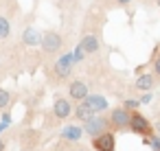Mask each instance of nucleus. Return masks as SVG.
<instances>
[{"instance_id":"26","label":"nucleus","mask_w":160,"mask_h":151,"mask_svg":"<svg viewBox=\"0 0 160 151\" xmlns=\"http://www.w3.org/2000/svg\"><path fill=\"white\" fill-rule=\"evenodd\" d=\"M156 7H158V9H160V0H156Z\"/></svg>"},{"instance_id":"3","label":"nucleus","mask_w":160,"mask_h":151,"mask_svg":"<svg viewBox=\"0 0 160 151\" xmlns=\"http://www.w3.org/2000/svg\"><path fill=\"white\" fill-rule=\"evenodd\" d=\"M127 131L138 134L142 138H149V136H153V125L140 112H129V127H127Z\"/></svg>"},{"instance_id":"10","label":"nucleus","mask_w":160,"mask_h":151,"mask_svg":"<svg viewBox=\"0 0 160 151\" xmlns=\"http://www.w3.org/2000/svg\"><path fill=\"white\" fill-rule=\"evenodd\" d=\"M92 147H94V151H116V136H114V131H105V134L92 138Z\"/></svg>"},{"instance_id":"19","label":"nucleus","mask_w":160,"mask_h":151,"mask_svg":"<svg viewBox=\"0 0 160 151\" xmlns=\"http://www.w3.org/2000/svg\"><path fill=\"white\" fill-rule=\"evenodd\" d=\"M121 107L127 110V112H136V110L140 107V103H138V99H125V101L121 103Z\"/></svg>"},{"instance_id":"25","label":"nucleus","mask_w":160,"mask_h":151,"mask_svg":"<svg viewBox=\"0 0 160 151\" xmlns=\"http://www.w3.org/2000/svg\"><path fill=\"white\" fill-rule=\"evenodd\" d=\"M62 5H75L72 0H62Z\"/></svg>"},{"instance_id":"11","label":"nucleus","mask_w":160,"mask_h":151,"mask_svg":"<svg viewBox=\"0 0 160 151\" xmlns=\"http://www.w3.org/2000/svg\"><path fill=\"white\" fill-rule=\"evenodd\" d=\"M156 83H158V77L153 72H140L136 77V81H134V90H138V92H151L156 88Z\"/></svg>"},{"instance_id":"18","label":"nucleus","mask_w":160,"mask_h":151,"mask_svg":"<svg viewBox=\"0 0 160 151\" xmlns=\"http://www.w3.org/2000/svg\"><path fill=\"white\" fill-rule=\"evenodd\" d=\"M151 68H153V75L160 79V51H158V46H156L153 57H151Z\"/></svg>"},{"instance_id":"16","label":"nucleus","mask_w":160,"mask_h":151,"mask_svg":"<svg viewBox=\"0 0 160 151\" xmlns=\"http://www.w3.org/2000/svg\"><path fill=\"white\" fill-rule=\"evenodd\" d=\"M134 2V0H103V5L108 7V9H125V7H129Z\"/></svg>"},{"instance_id":"12","label":"nucleus","mask_w":160,"mask_h":151,"mask_svg":"<svg viewBox=\"0 0 160 151\" xmlns=\"http://www.w3.org/2000/svg\"><path fill=\"white\" fill-rule=\"evenodd\" d=\"M40 40H42V31H38L35 27H27L22 31V44L24 46H40Z\"/></svg>"},{"instance_id":"14","label":"nucleus","mask_w":160,"mask_h":151,"mask_svg":"<svg viewBox=\"0 0 160 151\" xmlns=\"http://www.w3.org/2000/svg\"><path fill=\"white\" fill-rule=\"evenodd\" d=\"M70 116L75 118V123H86V120H90L94 114H92V112H90L83 103H77V107L72 110V114H70Z\"/></svg>"},{"instance_id":"5","label":"nucleus","mask_w":160,"mask_h":151,"mask_svg":"<svg viewBox=\"0 0 160 151\" xmlns=\"http://www.w3.org/2000/svg\"><path fill=\"white\" fill-rule=\"evenodd\" d=\"M51 114H53V120L55 123H62V120H66V118H70V114H72V103L66 99V96H55L53 99V110H51Z\"/></svg>"},{"instance_id":"8","label":"nucleus","mask_w":160,"mask_h":151,"mask_svg":"<svg viewBox=\"0 0 160 151\" xmlns=\"http://www.w3.org/2000/svg\"><path fill=\"white\" fill-rule=\"evenodd\" d=\"M90 94V88L83 79H72L68 83V101H75V103H81L86 101V96Z\"/></svg>"},{"instance_id":"24","label":"nucleus","mask_w":160,"mask_h":151,"mask_svg":"<svg viewBox=\"0 0 160 151\" xmlns=\"http://www.w3.org/2000/svg\"><path fill=\"white\" fill-rule=\"evenodd\" d=\"M0 151H5V140L0 138Z\"/></svg>"},{"instance_id":"2","label":"nucleus","mask_w":160,"mask_h":151,"mask_svg":"<svg viewBox=\"0 0 160 151\" xmlns=\"http://www.w3.org/2000/svg\"><path fill=\"white\" fill-rule=\"evenodd\" d=\"M40 48L44 57H55L59 55V51L64 48V35L55 29L42 31V40H40Z\"/></svg>"},{"instance_id":"15","label":"nucleus","mask_w":160,"mask_h":151,"mask_svg":"<svg viewBox=\"0 0 160 151\" xmlns=\"http://www.w3.org/2000/svg\"><path fill=\"white\" fill-rule=\"evenodd\" d=\"M9 35H11V24H9V20L2 13H0V42L9 40Z\"/></svg>"},{"instance_id":"22","label":"nucleus","mask_w":160,"mask_h":151,"mask_svg":"<svg viewBox=\"0 0 160 151\" xmlns=\"http://www.w3.org/2000/svg\"><path fill=\"white\" fill-rule=\"evenodd\" d=\"M153 129H156V134H158V136H160V120H158V123H156V127H153Z\"/></svg>"},{"instance_id":"6","label":"nucleus","mask_w":160,"mask_h":151,"mask_svg":"<svg viewBox=\"0 0 160 151\" xmlns=\"http://www.w3.org/2000/svg\"><path fill=\"white\" fill-rule=\"evenodd\" d=\"M79 46L83 48L86 57L88 55H97L99 48H101V31H86L81 42H79Z\"/></svg>"},{"instance_id":"7","label":"nucleus","mask_w":160,"mask_h":151,"mask_svg":"<svg viewBox=\"0 0 160 151\" xmlns=\"http://www.w3.org/2000/svg\"><path fill=\"white\" fill-rule=\"evenodd\" d=\"M90 138H97V136H101V134H105V131H110V125H108V118L105 116H92L90 120H86L83 123V127H81Z\"/></svg>"},{"instance_id":"21","label":"nucleus","mask_w":160,"mask_h":151,"mask_svg":"<svg viewBox=\"0 0 160 151\" xmlns=\"http://www.w3.org/2000/svg\"><path fill=\"white\" fill-rule=\"evenodd\" d=\"M149 101H151V92H145V94L138 99V103H140V105H147Z\"/></svg>"},{"instance_id":"1","label":"nucleus","mask_w":160,"mask_h":151,"mask_svg":"<svg viewBox=\"0 0 160 151\" xmlns=\"http://www.w3.org/2000/svg\"><path fill=\"white\" fill-rule=\"evenodd\" d=\"M72 68H75V64H72L70 53H62V55H59L51 66H48V77H51L55 83H64V81H68V79H70Z\"/></svg>"},{"instance_id":"9","label":"nucleus","mask_w":160,"mask_h":151,"mask_svg":"<svg viewBox=\"0 0 160 151\" xmlns=\"http://www.w3.org/2000/svg\"><path fill=\"white\" fill-rule=\"evenodd\" d=\"M94 116H101L103 112H108V107H110V103H108V99L105 96H101V94H88L86 96V101H81Z\"/></svg>"},{"instance_id":"13","label":"nucleus","mask_w":160,"mask_h":151,"mask_svg":"<svg viewBox=\"0 0 160 151\" xmlns=\"http://www.w3.org/2000/svg\"><path fill=\"white\" fill-rule=\"evenodd\" d=\"M81 136H83V129L79 125H66L62 129V140H66V142H79Z\"/></svg>"},{"instance_id":"20","label":"nucleus","mask_w":160,"mask_h":151,"mask_svg":"<svg viewBox=\"0 0 160 151\" xmlns=\"http://www.w3.org/2000/svg\"><path fill=\"white\" fill-rule=\"evenodd\" d=\"M70 57H72V64H81V61L86 59V53H83V48H81L79 44H77V48H75V51L70 53Z\"/></svg>"},{"instance_id":"27","label":"nucleus","mask_w":160,"mask_h":151,"mask_svg":"<svg viewBox=\"0 0 160 151\" xmlns=\"http://www.w3.org/2000/svg\"><path fill=\"white\" fill-rule=\"evenodd\" d=\"M158 51H160V44H158Z\"/></svg>"},{"instance_id":"23","label":"nucleus","mask_w":160,"mask_h":151,"mask_svg":"<svg viewBox=\"0 0 160 151\" xmlns=\"http://www.w3.org/2000/svg\"><path fill=\"white\" fill-rule=\"evenodd\" d=\"M70 151H88V149H83V147H72Z\"/></svg>"},{"instance_id":"17","label":"nucleus","mask_w":160,"mask_h":151,"mask_svg":"<svg viewBox=\"0 0 160 151\" xmlns=\"http://www.w3.org/2000/svg\"><path fill=\"white\" fill-rule=\"evenodd\" d=\"M11 103V92L5 90V88H0V110H7Z\"/></svg>"},{"instance_id":"4","label":"nucleus","mask_w":160,"mask_h":151,"mask_svg":"<svg viewBox=\"0 0 160 151\" xmlns=\"http://www.w3.org/2000/svg\"><path fill=\"white\" fill-rule=\"evenodd\" d=\"M105 118H108V125L112 131H127V127H129V112L123 110L121 105L110 110Z\"/></svg>"}]
</instances>
